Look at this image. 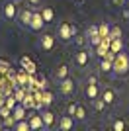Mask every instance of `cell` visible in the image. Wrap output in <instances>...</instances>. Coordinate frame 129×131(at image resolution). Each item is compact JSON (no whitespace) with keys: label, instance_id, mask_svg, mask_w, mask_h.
Wrapping results in <instances>:
<instances>
[{"label":"cell","instance_id":"4","mask_svg":"<svg viewBox=\"0 0 129 131\" xmlns=\"http://www.w3.org/2000/svg\"><path fill=\"white\" fill-rule=\"evenodd\" d=\"M74 90H76V84H74V80H72L70 77H67L64 80L59 82V92L63 94V96H72Z\"/></svg>","mask_w":129,"mask_h":131},{"label":"cell","instance_id":"35","mask_svg":"<svg viewBox=\"0 0 129 131\" xmlns=\"http://www.w3.org/2000/svg\"><path fill=\"white\" fill-rule=\"evenodd\" d=\"M14 2H18V0H14Z\"/></svg>","mask_w":129,"mask_h":131},{"label":"cell","instance_id":"9","mask_svg":"<svg viewBox=\"0 0 129 131\" xmlns=\"http://www.w3.org/2000/svg\"><path fill=\"white\" fill-rule=\"evenodd\" d=\"M113 57H115L113 53H107L106 57L100 61V72H104V74L113 72Z\"/></svg>","mask_w":129,"mask_h":131},{"label":"cell","instance_id":"2","mask_svg":"<svg viewBox=\"0 0 129 131\" xmlns=\"http://www.w3.org/2000/svg\"><path fill=\"white\" fill-rule=\"evenodd\" d=\"M76 35V29L74 26H70L69 22H61L59 27H57V39H59L61 43H69V41H72Z\"/></svg>","mask_w":129,"mask_h":131},{"label":"cell","instance_id":"5","mask_svg":"<svg viewBox=\"0 0 129 131\" xmlns=\"http://www.w3.org/2000/svg\"><path fill=\"white\" fill-rule=\"evenodd\" d=\"M33 12L35 10H31V8H24V10H20L18 12V24H20L22 27H29V22H31V18H33Z\"/></svg>","mask_w":129,"mask_h":131},{"label":"cell","instance_id":"13","mask_svg":"<svg viewBox=\"0 0 129 131\" xmlns=\"http://www.w3.org/2000/svg\"><path fill=\"white\" fill-rule=\"evenodd\" d=\"M69 72H70V69H69V65H59L57 69H55V72H53V78L57 82H61V80H64V78L69 77Z\"/></svg>","mask_w":129,"mask_h":131},{"label":"cell","instance_id":"12","mask_svg":"<svg viewBox=\"0 0 129 131\" xmlns=\"http://www.w3.org/2000/svg\"><path fill=\"white\" fill-rule=\"evenodd\" d=\"M41 112V117H43V125H45V129H51V127H55V114L51 112V110L43 108L39 110Z\"/></svg>","mask_w":129,"mask_h":131},{"label":"cell","instance_id":"28","mask_svg":"<svg viewBox=\"0 0 129 131\" xmlns=\"http://www.w3.org/2000/svg\"><path fill=\"white\" fill-rule=\"evenodd\" d=\"M113 37H121V29L115 26H112V31H110V39H113Z\"/></svg>","mask_w":129,"mask_h":131},{"label":"cell","instance_id":"16","mask_svg":"<svg viewBox=\"0 0 129 131\" xmlns=\"http://www.w3.org/2000/svg\"><path fill=\"white\" fill-rule=\"evenodd\" d=\"M119 51H123V39H121V37H113V39H110V53L117 55Z\"/></svg>","mask_w":129,"mask_h":131},{"label":"cell","instance_id":"3","mask_svg":"<svg viewBox=\"0 0 129 131\" xmlns=\"http://www.w3.org/2000/svg\"><path fill=\"white\" fill-rule=\"evenodd\" d=\"M18 4L14 2V0H6L4 6H2V14H4V18L8 20V22H12V20H16L18 18Z\"/></svg>","mask_w":129,"mask_h":131},{"label":"cell","instance_id":"21","mask_svg":"<svg viewBox=\"0 0 129 131\" xmlns=\"http://www.w3.org/2000/svg\"><path fill=\"white\" fill-rule=\"evenodd\" d=\"M41 16H43V20H45V24H51L55 20V12H53V8H49V6H43L41 10Z\"/></svg>","mask_w":129,"mask_h":131},{"label":"cell","instance_id":"32","mask_svg":"<svg viewBox=\"0 0 129 131\" xmlns=\"http://www.w3.org/2000/svg\"><path fill=\"white\" fill-rule=\"evenodd\" d=\"M110 4H112V6H123L125 0H110Z\"/></svg>","mask_w":129,"mask_h":131},{"label":"cell","instance_id":"25","mask_svg":"<svg viewBox=\"0 0 129 131\" xmlns=\"http://www.w3.org/2000/svg\"><path fill=\"white\" fill-rule=\"evenodd\" d=\"M125 127H127V123L123 119H113V123H112L113 131H125Z\"/></svg>","mask_w":129,"mask_h":131},{"label":"cell","instance_id":"24","mask_svg":"<svg viewBox=\"0 0 129 131\" xmlns=\"http://www.w3.org/2000/svg\"><path fill=\"white\" fill-rule=\"evenodd\" d=\"M100 35V31H98V24H92L88 29H86V39H90V37H98Z\"/></svg>","mask_w":129,"mask_h":131},{"label":"cell","instance_id":"29","mask_svg":"<svg viewBox=\"0 0 129 131\" xmlns=\"http://www.w3.org/2000/svg\"><path fill=\"white\" fill-rule=\"evenodd\" d=\"M74 110H76V102H70V104L67 106V114L72 115V114H74Z\"/></svg>","mask_w":129,"mask_h":131},{"label":"cell","instance_id":"34","mask_svg":"<svg viewBox=\"0 0 129 131\" xmlns=\"http://www.w3.org/2000/svg\"><path fill=\"white\" fill-rule=\"evenodd\" d=\"M74 2H82V0H74Z\"/></svg>","mask_w":129,"mask_h":131},{"label":"cell","instance_id":"33","mask_svg":"<svg viewBox=\"0 0 129 131\" xmlns=\"http://www.w3.org/2000/svg\"><path fill=\"white\" fill-rule=\"evenodd\" d=\"M8 69H10V67L6 65L4 61H0V72H4V71H8Z\"/></svg>","mask_w":129,"mask_h":131},{"label":"cell","instance_id":"1","mask_svg":"<svg viewBox=\"0 0 129 131\" xmlns=\"http://www.w3.org/2000/svg\"><path fill=\"white\" fill-rule=\"evenodd\" d=\"M129 72V55L125 51H119L113 57V77H125Z\"/></svg>","mask_w":129,"mask_h":131},{"label":"cell","instance_id":"23","mask_svg":"<svg viewBox=\"0 0 129 131\" xmlns=\"http://www.w3.org/2000/svg\"><path fill=\"white\" fill-rule=\"evenodd\" d=\"M14 129L16 131H29L31 127H29V119H18L16 123H14Z\"/></svg>","mask_w":129,"mask_h":131},{"label":"cell","instance_id":"6","mask_svg":"<svg viewBox=\"0 0 129 131\" xmlns=\"http://www.w3.org/2000/svg\"><path fill=\"white\" fill-rule=\"evenodd\" d=\"M47 26L45 24V20H43V16H41V12H33V18H31V22H29V27L27 29H31V31H41L43 27Z\"/></svg>","mask_w":129,"mask_h":131},{"label":"cell","instance_id":"8","mask_svg":"<svg viewBox=\"0 0 129 131\" xmlns=\"http://www.w3.org/2000/svg\"><path fill=\"white\" fill-rule=\"evenodd\" d=\"M100 94H102V90H100V86L98 84H86L84 88V96L88 102H94L96 98H100Z\"/></svg>","mask_w":129,"mask_h":131},{"label":"cell","instance_id":"27","mask_svg":"<svg viewBox=\"0 0 129 131\" xmlns=\"http://www.w3.org/2000/svg\"><path fill=\"white\" fill-rule=\"evenodd\" d=\"M94 108H96L98 112H102V110L106 108V102H104L102 98H96V100H94Z\"/></svg>","mask_w":129,"mask_h":131},{"label":"cell","instance_id":"17","mask_svg":"<svg viewBox=\"0 0 129 131\" xmlns=\"http://www.w3.org/2000/svg\"><path fill=\"white\" fill-rule=\"evenodd\" d=\"M53 100H55L53 92H49L47 88H45V90H41V110H43V108H49V106L53 104Z\"/></svg>","mask_w":129,"mask_h":131},{"label":"cell","instance_id":"7","mask_svg":"<svg viewBox=\"0 0 129 131\" xmlns=\"http://www.w3.org/2000/svg\"><path fill=\"white\" fill-rule=\"evenodd\" d=\"M74 123H76V119L70 114H67V115H61V117H59L57 127H59V131H70L72 127H74Z\"/></svg>","mask_w":129,"mask_h":131},{"label":"cell","instance_id":"26","mask_svg":"<svg viewBox=\"0 0 129 131\" xmlns=\"http://www.w3.org/2000/svg\"><path fill=\"white\" fill-rule=\"evenodd\" d=\"M12 115V110L8 108V106H2V108H0V117H2V119H4V117H10Z\"/></svg>","mask_w":129,"mask_h":131},{"label":"cell","instance_id":"11","mask_svg":"<svg viewBox=\"0 0 129 131\" xmlns=\"http://www.w3.org/2000/svg\"><path fill=\"white\" fill-rule=\"evenodd\" d=\"M88 63H90V55H88V51L80 49L78 53L74 55V65L78 67V69H84V67H88Z\"/></svg>","mask_w":129,"mask_h":131},{"label":"cell","instance_id":"10","mask_svg":"<svg viewBox=\"0 0 129 131\" xmlns=\"http://www.w3.org/2000/svg\"><path fill=\"white\" fill-rule=\"evenodd\" d=\"M39 47L43 51H51L55 47V35L53 33H43L41 39H39Z\"/></svg>","mask_w":129,"mask_h":131},{"label":"cell","instance_id":"30","mask_svg":"<svg viewBox=\"0 0 129 131\" xmlns=\"http://www.w3.org/2000/svg\"><path fill=\"white\" fill-rule=\"evenodd\" d=\"M86 82H88V84H98V77L96 74H90V77L86 78Z\"/></svg>","mask_w":129,"mask_h":131},{"label":"cell","instance_id":"18","mask_svg":"<svg viewBox=\"0 0 129 131\" xmlns=\"http://www.w3.org/2000/svg\"><path fill=\"white\" fill-rule=\"evenodd\" d=\"M26 106L22 104V102H18L16 106H14V110H12V115H14V117H16V121L18 119H26Z\"/></svg>","mask_w":129,"mask_h":131},{"label":"cell","instance_id":"22","mask_svg":"<svg viewBox=\"0 0 129 131\" xmlns=\"http://www.w3.org/2000/svg\"><path fill=\"white\" fill-rule=\"evenodd\" d=\"M98 31H100V37H110V31H112V24H107V22H104V24H100L98 26Z\"/></svg>","mask_w":129,"mask_h":131},{"label":"cell","instance_id":"15","mask_svg":"<svg viewBox=\"0 0 129 131\" xmlns=\"http://www.w3.org/2000/svg\"><path fill=\"white\" fill-rule=\"evenodd\" d=\"M29 127H31L33 131L45 129V125H43V117H41V112H39V114H31V115H29Z\"/></svg>","mask_w":129,"mask_h":131},{"label":"cell","instance_id":"31","mask_svg":"<svg viewBox=\"0 0 129 131\" xmlns=\"http://www.w3.org/2000/svg\"><path fill=\"white\" fill-rule=\"evenodd\" d=\"M27 4L31 6V8H37V6L41 4V0H27Z\"/></svg>","mask_w":129,"mask_h":131},{"label":"cell","instance_id":"14","mask_svg":"<svg viewBox=\"0 0 129 131\" xmlns=\"http://www.w3.org/2000/svg\"><path fill=\"white\" fill-rule=\"evenodd\" d=\"M100 98L106 102V106H112L113 102H115V98H117V94H115V90H113V88H104L102 94H100Z\"/></svg>","mask_w":129,"mask_h":131},{"label":"cell","instance_id":"19","mask_svg":"<svg viewBox=\"0 0 129 131\" xmlns=\"http://www.w3.org/2000/svg\"><path fill=\"white\" fill-rule=\"evenodd\" d=\"M86 108L82 104H78V102H76V110H74V114H72V117H74L76 121H86Z\"/></svg>","mask_w":129,"mask_h":131},{"label":"cell","instance_id":"20","mask_svg":"<svg viewBox=\"0 0 129 131\" xmlns=\"http://www.w3.org/2000/svg\"><path fill=\"white\" fill-rule=\"evenodd\" d=\"M20 65L24 67V71H27L29 74H33V72H35V63H33L29 57H22V59H20Z\"/></svg>","mask_w":129,"mask_h":131}]
</instances>
